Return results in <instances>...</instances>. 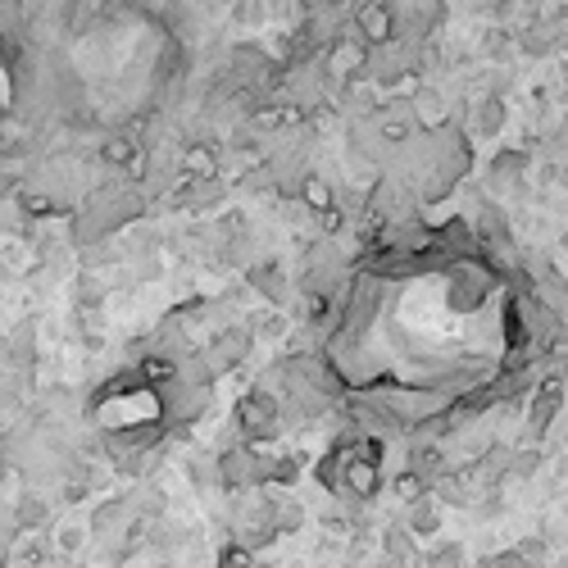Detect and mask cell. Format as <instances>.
Masks as SVG:
<instances>
[{
	"instance_id": "cell-4",
	"label": "cell",
	"mask_w": 568,
	"mask_h": 568,
	"mask_svg": "<svg viewBox=\"0 0 568 568\" xmlns=\"http://www.w3.org/2000/svg\"><path fill=\"white\" fill-rule=\"evenodd\" d=\"M360 65H364V50H360V46H350V42H341V46L333 50V59H327V73H333V78L341 82V78H350Z\"/></svg>"
},
{
	"instance_id": "cell-7",
	"label": "cell",
	"mask_w": 568,
	"mask_h": 568,
	"mask_svg": "<svg viewBox=\"0 0 568 568\" xmlns=\"http://www.w3.org/2000/svg\"><path fill=\"white\" fill-rule=\"evenodd\" d=\"M301 200L310 209H333V187H327L323 177H305V183H301Z\"/></svg>"
},
{
	"instance_id": "cell-2",
	"label": "cell",
	"mask_w": 568,
	"mask_h": 568,
	"mask_svg": "<svg viewBox=\"0 0 568 568\" xmlns=\"http://www.w3.org/2000/svg\"><path fill=\"white\" fill-rule=\"evenodd\" d=\"M50 546L59 559H82L86 550H92V532H86V519L78 514H65L50 523Z\"/></svg>"
},
{
	"instance_id": "cell-3",
	"label": "cell",
	"mask_w": 568,
	"mask_h": 568,
	"mask_svg": "<svg viewBox=\"0 0 568 568\" xmlns=\"http://www.w3.org/2000/svg\"><path fill=\"white\" fill-rule=\"evenodd\" d=\"M355 27H360V37L369 42V46H386L396 37V14H392V5H364L360 14H355Z\"/></svg>"
},
{
	"instance_id": "cell-1",
	"label": "cell",
	"mask_w": 568,
	"mask_h": 568,
	"mask_svg": "<svg viewBox=\"0 0 568 568\" xmlns=\"http://www.w3.org/2000/svg\"><path fill=\"white\" fill-rule=\"evenodd\" d=\"M278 401L264 392V386H255V392L242 401V414H236V424H242V432L251 441H264V437H274L278 432Z\"/></svg>"
},
{
	"instance_id": "cell-6",
	"label": "cell",
	"mask_w": 568,
	"mask_h": 568,
	"mask_svg": "<svg viewBox=\"0 0 568 568\" xmlns=\"http://www.w3.org/2000/svg\"><path fill=\"white\" fill-rule=\"evenodd\" d=\"M386 559L409 564L414 559V532L409 528H386Z\"/></svg>"
},
{
	"instance_id": "cell-8",
	"label": "cell",
	"mask_w": 568,
	"mask_h": 568,
	"mask_svg": "<svg viewBox=\"0 0 568 568\" xmlns=\"http://www.w3.org/2000/svg\"><path fill=\"white\" fill-rule=\"evenodd\" d=\"M428 483H424V477H418V473H401L396 477V496L405 500V505H418V500H428Z\"/></svg>"
},
{
	"instance_id": "cell-5",
	"label": "cell",
	"mask_w": 568,
	"mask_h": 568,
	"mask_svg": "<svg viewBox=\"0 0 568 568\" xmlns=\"http://www.w3.org/2000/svg\"><path fill=\"white\" fill-rule=\"evenodd\" d=\"M414 536H432L437 528H441V519H437V505L432 500H418V505H409V523H405Z\"/></svg>"
}]
</instances>
